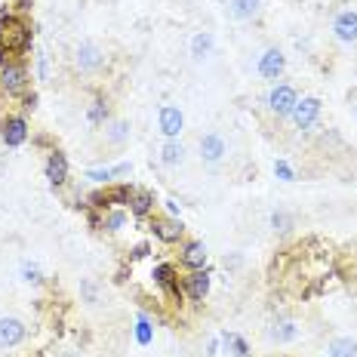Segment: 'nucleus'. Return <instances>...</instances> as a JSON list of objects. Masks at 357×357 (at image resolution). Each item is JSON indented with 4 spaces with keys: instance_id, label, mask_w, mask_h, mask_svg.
<instances>
[{
    "instance_id": "nucleus-11",
    "label": "nucleus",
    "mask_w": 357,
    "mask_h": 357,
    "mask_svg": "<svg viewBox=\"0 0 357 357\" xmlns=\"http://www.w3.org/2000/svg\"><path fill=\"white\" fill-rule=\"evenodd\" d=\"M225 154H228V145H225V139H222L219 133L200 135V157L207 160V163H219Z\"/></svg>"
},
{
    "instance_id": "nucleus-21",
    "label": "nucleus",
    "mask_w": 357,
    "mask_h": 357,
    "mask_svg": "<svg viewBox=\"0 0 357 357\" xmlns=\"http://www.w3.org/2000/svg\"><path fill=\"white\" fill-rule=\"evenodd\" d=\"M160 160H163L166 166H176V163H182L185 160V148H182V142H176V139H170L163 145V151H160Z\"/></svg>"
},
{
    "instance_id": "nucleus-32",
    "label": "nucleus",
    "mask_w": 357,
    "mask_h": 357,
    "mask_svg": "<svg viewBox=\"0 0 357 357\" xmlns=\"http://www.w3.org/2000/svg\"><path fill=\"white\" fill-rule=\"evenodd\" d=\"M62 357H80V354H74V351H65V354H62Z\"/></svg>"
},
{
    "instance_id": "nucleus-18",
    "label": "nucleus",
    "mask_w": 357,
    "mask_h": 357,
    "mask_svg": "<svg viewBox=\"0 0 357 357\" xmlns=\"http://www.w3.org/2000/svg\"><path fill=\"white\" fill-rule=\"evenodd\" d=\"M154 280H157L160 287L166 289V293L182 295V293H178V283H176V268H172V265H157V268H154Z\"/></svg>"
},
{
    "instance_id": "nucleus-20",
    "label": "nucleus",
    "mask_w": 357,
    "mask_h": 357,
    "mask_svg": "<svg viewBox=\"0 0 357 357\" xmlns=\"http://www.w3.org/2000/svg\"><path fill=\"white\" fill-rule=\"evenodd\" d=\"M129 209H133V215H148L154 209V194L151 191H133V197H129Z\"/></svg>"
},
{
    "instance_id": "nucleus-26",
    "label": "nucleus",
    "mask_w": 357,
    "mask_h": 357,
    "mask_svg": "<svg viewBox=\"0 0 357 357\" xmlns=\"http://www.w3.org/2000/svg\"><path fill=\"white\" fill-rule=\"evenodd\" d=\"M105 194H108V203H111V207H120V203H129V197H133V191H129L127 185H117V188L105 191Z\"/></svg>"
},
{
    "instance_id": "nucleus-30",
    "label": "nucleus",
    "mask_w": 357,
    "mask_h": 357,
    "mask_svg": "<svg viewBox=\"0 0 357 357\" xmlns=\"http://www.w3.org/2000/svg\"><path fill=\"white\" fill-rule=\"evenodd\" d=\"M274 176H277V178H283V182H293L295 172H293V166H289V163L277 160V163H274Z\"/></svg>"
},
{
    "instance_id": "nucleus-4",
    "label": "nucleus",
    "mask_w": 357,
    "mask_h": 357,
    "mask_svg": "<svg viewBox=\"0 0 357 357\" xmlns=\"http://www.w3.org/2000/svg\"><path fill=\"white\" fill-rule=\"evenodd\" d=\"M77 68L83 74H96V71H102L105 68V53H102V47L98 43H92V40H83L77 47Z\"/></svg>"
},
{
    "instance_id": "nucleus-10",
    "label": "nucleus",
    "mask_w": 357,
    "mask_h": 357,
    "mask_svg": "<svg viewBox=\"0 0 357 357\" xmlns=\"http://www.w3.org/2000/svg\"><path fill=\"white\" fill-rule=\"evenodd\" d=\"M25 323L18 317H0V348H16L25 339Z\"/></svg>"
},
{
    "instance_id": "nucleus-22",
    "label": "nucleus",
    "mask_w": 357,
    "mask_h": 357,
    "mask_svg": "<svg viewBox=\"0 0 357 357\" xmlns=\"http://www.w3.org/2000/svg\"><path fill=\"white\" fill-rule=\"evenodd\" d=\"M330 357H357V342L354 339H332Z\"/></svg>"
},
{
    "instance_id": "nucleus-17",
    "label": "nucleus",
    "mask_w": 357,
    "mask_h": 357,
    "mask_svg": "<svg viewBox=\"0 0 357 357\" xmlns=\"http://www.w3.org/2000/svg\"><path fill=\"white\" fill-rule=\"evenodd\" d=\"M191 55H194L197 62L213 55V34H209V31H200V34L191 37Z\"/></svg>"
},
{
    "instance_id": "nucleus-14",
    "label": "nucleus",
    "mask_w": 357,
    "mask_h": 357,
    "mask_svg": "<svg viewBox=\"0 0 357 357\" xmlns=\"http://www.w3.org/2000/svg\"><path fill=\"white\" fill-rule=\"evenodd\" d=\"M154 234H157L163 243H176V240L185 234V225L178 219H166V215H160V219H154Z\"/></svg>"
},
{
    "instance_id": "nucleus-6",
    "label": "nucleus",
    "mask_w": 357,
    "mask_h": 357,
    "mask_svg": "<svg viewBox=\"0 0 357 357\" xmlns=\"http://www.w3.org/2000/svg\"><path fill=\"white\" fill-rule=\"evenodd\" d=\"M283 68H287V55H283L277 47L265 49L262 59H259V74H262L265 80H277L283 74Z\"/></svg>"
},
{
    "instance_id": "nucleus-16",
    "label": "nucleus",
    "mask_w": 357,
    "mask_h": 357,
    "mask_svg": "<svg viewBox=\"0 0 357 357\" xmlns=\"http://www.w3.org/2000/svg\"><path fill=\"white\" fill-rule=\"evenodd\" d=\"M182 265H188L191 271L203 268V265H207V246H203L200 240H191V243H185V250H182Z\"/></svg>"
},
{
    "instance_id": "nucleus-15",
    "label": "nucleus",
    "mask_w": 357,
    "mask_h": 357,
    "mask_svg": "<svg viewBox=\"0 0 357 357\" xmlns=\"http://www.w3.org/2000/svg\"><path fill=\"white\" fill-rule=\"evenodd\" d=\"M259 10H262V0H228V12H231L234 18H240V22L256 18Z\"/></svg>"
},
{
    "instance_id": "nucleus-19",
    "label": "nucleus",
    "mask_w": 357,
    "mask_h": 357,
    "mask_svg": "<svg viewBox=\"0 0 357 357\" xmlns=\"http://www.w3.org/2000/svg\"><path fill=\"white\" fill-rule=\"evenodd\" d=\"M295 336H299V330H295L293 320H277V323L268 330V339H271V342H293Z\"/></svg>"
},
{
    "instance_id": "nucleus-9",
    "label": "nucleus",
    "mask_w": 357,
    "mask_h": 357,
    "mask_svg": "<svg viewBox=\"0 0 357 357\" xmlns=\"http://www.w3.org/2000/svg\"><path fill=\"white\" fill-rule=\"evenodd\" d=\"M332 31L342 43H354L357 40V12L354 10H342L332 18Z\"/></svg>"
},
{
    "instance_id": "nucleus-29",
    "label": "nucleus",
    "mask_w": 357,
    "mask_h": 357,
    "mask_svg": "<svg viewBox=\"0 0 357 357\" xmlns=\"http://www.w3.org/2000/svg\"><path fill=\"white\" fill-rule=\"evenodd\" d=\"M105 117H108V105H105V102H92V108H90V123H102Z\"/></svg>"
},
{
    "instance_id": "nucleus-1",
    "label": "nucleus",
    "mask_w": 357,
    "mask_h": 357,
    "mask_svg": "<svg viewBox=\"0 0 357 357\" xmlns=\"http://www.w3.org/2000/svg\"><path fill=\"white\" fill-rule=\"evenodd\" d=\"M31 43V28L25 18L12 16V12H0V68L6 65V53H22Z\"/></svg>"
},
{
    "instance_id": "nucleus-8",
    "label": "nucleus",
    "mask_w": 357,
    "mask_h": 357,
    "mask_svg": "<svg viewBox=\"0 0 357 357\" xmlns=\"http://www.w3.org/2000/svg\"><path fill=\"white\" fill-rule=\"evenodd\" d=\"M157 123H160V133H163L166 139H176V135L182 133V127H185V117H182V111H178L176 105H163L160 114H157Z\"/></svg>"
},
{
    "instance_id": "nucleus-33",
    "label": "nucleus",
    "mask_w": 357,
    "mask_h": 357,
    "mask_svg": "<svg viewBox=\"0 0 357 357\" xmlns=\"http://www.w3.org/2000/svg\"><path fill=\"white\" fill-rule=\"evenodd\" d=\"M234 357H250V351H243V354H234Z\"/></svg>"
},
{
    "instance_id": "nucleus-13",
    "label": "nucleus",
    "mask_w": 357,
    "mask_h": 357,
    "mask_svg": "<svg viewBox=\"0 0 357 357\" xmlns=\"http://www.w3.org/2000/svg\"><path fill=\"white\" fill-rule=\"evenodd\" d=\"M185 289H188V295L194 302H203L209 293V271L207 268L191 271V277H185Z\"/></svg>"
},
{
    "instance_id": "nucleus-31",
    "label": "nucleus",
    "mask_w": 357,
    "mask_h": 357,
    "mask_svg": "<svg viewBox=\"0 0 357 357\" xmlns=\"http://www.w3.org/2000/svg\"><path fill=\"white\" fill-rule=\"evenodd\" d=\"M22 277H25L28 283H40V268H37V265H28V262H25V265H22Z\"/></svg>"
},
{
    "instance_id": "nucleus-25",
    "label": "nucleus",
    "mask_w": 357,
    "mask_h": 357,
    "mask_svg": "<svg viewBox=\"0 0 357 357\" xmlns=\"http://www.w3.org/2000/svg\"><path fill=\"white\" fill-rule=\"evenodd\" d=\"M123 225H127V213H123V209H108V213L102 215V228H105V231H120Z\"/></svg>"
},
{
    "instance_id": "nucleus-2",
    "label": "nucleus",
    "mask_w": 357,
    "mask_h": 357,
    "mask_svg": "<svg viewBox=\"0 0 357 357\" xmlns=\"http://www.w3.org/2000/svg\"><path fill=\"white\" fill-rule=\"evenodd\" d=\"M28 68L22 65V62H6L3 68H0V90L6 92V96H22L25 90H28Z\"/></svg>"
},
{
    "instance_id": "nucleus-28",
    "label": "nucleus",
    "mask_w": 357,
    "mask_h": 357,
    "mask_svg": "<svg viewBox=\"0 0 357 357\" xmlns=\"http://www.w3.org/2000/svg\"><path fill=\"white\" fill-rule=\"evenodd\" d=\"M271 228H274V231H280V234H287L289 228H293V219H289L287 213H274V215H271Z\"/></svg>"
},
{
    "instance_id": "nucleus-7",
    "label": "nucleus",
    "mask_w": 357,
    "mask_h": 357,
    "mask_svg": "<svg viewBox=\"0 0 357 357\" xmlns=\"http://www.w3.org/2000/svg\"><path fill=\"white\" fill-rule=\"evenodd\" d=\"M0 139L10 148L25 145V139H28V123H25V117H6V120L0 123Z\"/></svg>"
},
{
    "instance_id": "nucleus-23",
    "label": "nucleus",
    "mask_w": 357,
    "mask_h": 357,
    "mask_svg": "<svg viewBox=\"0 0 357 357\" xmlns=\"http://www.w3.org/2000/svg\"><path fill=\"white\" fill-rule=\"evenodd\" d=\"M127 172H129V163H117V166H108V170H90L86 178H92V182H108V178L127 176Z\"/></svg>"
},
{
    "instance_id": "nucleus-12",
    "label": "nucleus",
    "mask_w": 357,
    "mask_h": 357,
    "mask_svg": "<svg viewBox=\"0 0 357 357\" xmlns=\"http://www.w3.org/2000/svg\"><path fill=\"white\" fill-rule=\"evenodd\" d=\"M47 178L53 188H62L68 182V157L62 151H53L47 157Z\"/></svg>"
},
{
    "instance_id": "nucleus-24",
    "label": "nucleus",
    "mask_w": 357,
    "mask_h": 357,
    "mask_svg": "<svg viewBox=\"0 0 357 357\" xmlns=\"http://www.w3.org/2000/svg\"><path fill=\"white\" fill-rule=\"evenodd\" d=\"M105 139H108V145H123V142L129 139V123L127 120H114L108 127V133H105Z\"/></svg>"
},
{
    "instance_id": "nucleus-27",
    "label": "nucleus",
    "mask_w": 357,
    "mask_h": 357,
    "mask_svg": "<svg viewBox=\"0 0 357 357\" xmlns=\"http://www.w3.org/2000/svg\"><path fill=\"white\" fill-rule=\"evenodd\" d=\"M151 323H148V317H139V323H135V339H139V345H148L151 342Z\"/></svg>"
},
{
    "instance_id": "nucleus-3",
    "label": "nucleus",
    "mask_w": 357,
    "mask_h": 357,
    "mask_svg": "<svg viewBox=\"0 0 357 357\" xmlns=\"http://www.w3.org/2000/svg\"><path fill=\"white\" fill-rule=\"evenodd\" d=\"M295 102H299V92H295L289 83H277L274 90L268 92V108L274 117H289L295 108Z\"/></svg>"
},
{
    "instance_id": "nucleus-5",
    "label": "nucleus",
    "mask_w": 357,
    "mask_h": 357,
    "mask_svg": "<svg viewBox=\"0 0 357 357\" xmlns=\"http://www.w3.org/2000/svg\"><path fill=\"white\" fill-rule=\"evenodd\" d=\"M293 123L299 129H308V127H314L317 123V117H320V98H314V96H308V98H299L295 102V108H293Z\"/></svg>"
}]
</instances>
